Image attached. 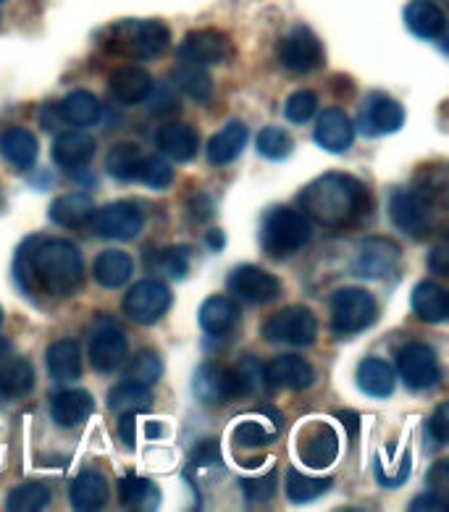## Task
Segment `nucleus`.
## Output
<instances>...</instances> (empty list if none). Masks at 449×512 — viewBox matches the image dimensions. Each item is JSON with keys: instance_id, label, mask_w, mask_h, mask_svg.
I'll use <instances>...</instances> for the list:
<instances>
[{"instance_id": "dca6fc26", "label": "nucleus", "mask_w": 449, "mask_h": 512, "mask_svg": "<svg viewBox=\"0 0 449 512\" xmlns=\"http://www.w3.org/2000/svg\"><path fill=\"white\" fill-rule=\"evenodd\" d=\"M405 124V108L384 92H373L365 98L358 113V129L365 137H384L394 134Z\"/></svg>"}, {"instance_id": "39448f33", "label": "nucleus", "mask_w": 449, "mask_h": 512, "mask_svg": "<svg viewBox=\"0 0 449 512\" xmlns=\"http://www.w3.org/2000/svg\"><path fill=\"white\" fill-rule=\"evenodd\" d=\"M379 316V305L371 292L358 287H344L331 297V331L337 337H355Z\"/></svg>"}, {"instance_id": "bf43d9fd", "label": "nucleus", "mask_w": 449, "mask_h": 512, "mask_svg": "<svg viewBox=\"0 0 449 512\" xmlns=\"http://www.w3.org/2000/svg\"><path fill=\"white\" fill-rule=\"evenodd\" d=\"M337 418H339V423L347 428V436H350L352 442H355L360 434V415L355 413V410H339Z\"/></svg>"}, {"instance_id": "4be33fe9", "label": "nucleus", "mask_w": 449, "mask_h": 512, "mask_svg": "<svg viewBox=\"0 0 449 512\" xmlns=\"http://www.w3.org/2000/svg\"><path fill=\"white\" fill-rule=\"evenodd\" d=\"M355 124L342 108H326L316 121V142L329 153H344L352 148Z\"/></svg>"}, {"instance_id": "72a5a7b5", "label": "nucleus", "mask_w": 449, "mask_h": 512, "mask_svg": "<svg viewBox=\"0 0 449 512\" xmlns=\"http://www.w3.org/2000/svg\"><path fill=\"white\" fill-rule=\"evenodd\" d=\"M35 386V368L24 358H3L0 360V397L19 400L32 392Z\"/></svg>"}, {"instance_id": "7ed1b4c3", "label": "nucleus", "mask_w": 449, "mask_h": 512, "mask_svg": "<svg viewBox=\"0 0 449 512\" xmlns=\"http://www.w3.org/2000/svg\"><path fill=\"white\" fill-rule=\"evenodd\" d=\"M171 45L169 27L158 19H124L108 27L103 35V48L113 56L132 61H155Z\"/></svg>"}, {"instance_id": "6e6552de", "label": "nucleus", "mask_w": 449, "mask_h": 512, "mask_svg": "<svg viewBox=\"0 0 449 512\" xmlns=\"http://www.w3.org/2000/svg\"><path fill=\"white\" fill-rule=\"evenodd\" d=\"M171 308V289L158 279L137 281L124 297V313L140 326H153Z\"/></svg>"}, {"instance_id": "4d7b16f0", "label": "nucleus", "mask_w": 449, "mask_h": 512, "mask_svg": "<svg viewBox=\"0 0 449 512\" xmlns=\"http://www.w3.org/2000/svg\"><path fill=\"white\" fill-rule=\"evenodd\" d=\"M428 268L439 276H449V250L447 245H436L431 253H428Z\"/></svg>"}, {"instance_id": "5fc2aeb1", "label": "nucleus", "mask_w": 449, "mask_h": 512, "mask_svg": "<svg viewBox=\"0 0 449 512\" xmlns=\"http://www.w3.org/2000/svg\"><path fill=\"white\" fill-rule=\"evenodd\" d=\"M428 428H431V434H434L436 442L439 444L449 442V405L447 402H442V405L436 407V413L431 415V423H428Z\"/></svg>"}, {"instance_id": "20e7f679", "label": "nucleus", "mask_w": 449, "mask_h": 512, "mask_svg": "<svg viewBox=\"0 0 449 512\" xmlns=\"http://www.w3.org/2000/svg\"><path fill=\"white\" fill-rule=\"evenodd\" d=\"M313 237L310 218L295 208H274L268 211L260 226L263 253L274 260H287L297 255Z\"/></svg>"}, {"instance_id": "4c0bfd02", "label": "nucleus", "mask_w": 449, "mask_h": 512, "mask_svg": "<svg viewBox=\"0 0 449 512\" xmlns=\"http://www.w3.org/2000/svg\"><path fill=\"white\" fill-rule=\"evenodd\" d=\"M142 161H145V153L134 142H119L108 150L106 171L119 182H134L140 176Z\"/></svg>"}, {"instance_id": "a19ab883", "label": "nucleus", "mask_w": 449, "mask_h": 512, "mask_svg": "<svg viewBox=\"0 0 449 512\" xmlns=\"http://www.w3.org/2000/svg\"><path fill=\"white\" fill-rule=\"evenodd\" d=\"M148 268L161 279H184L190 268V247H166L148 253Z\"/></svg>"}, {"instance_id": "f03ea898", "label": "nucleus", "mask_w": 449, "mask_h": 512, "mask_svg": "<svg viewBox=\"0 0 449 512\" xmlns=\"http://www.w3.org/2000/svg\"><path fill=\"white\" fill-rule=\"evenodd\" d=\"M300 211L310 224L326 229H355L371 213V195L350 174H323L300 192Z\"/></svg>"}, {"instance_id": "c9c22d12", "label": "nucleus", "mask_w": 449, "mask_h": 512, "mask_svg": "<svg viewBox=\"0 0 449 512\" xmlns=\"http://www.w3.org/2000/svg\"><path fill=\"white\" fill-rule=\"evenodd\" d=\"M108 407L111 413H148L153 407V394H150V386H142L137 381H121L108 392Z\"/></svg>"}, {"instance_id": "c85d7f7f", "label": "nucleus", "mask_w": 449, "mask_h": 512, "mask_svg": "<svg viewBox=\"0 0 449 512\" xmlns=\"http://www.w3.org/2000/svg\"><path fill=\"white\" fill-rule=\"evenodd\" d=\"M247 127L242 121H229L221 132H216L208 142V163L211 166H229L242 155L247 145Z\"/></svg>"}, {"instance_id": "13d9d810", "label": "nucleus", "mask_w": 449, "mask_h": 512, "mask_svg": "<svg viewBox=\"0 0 449 512\" xmlns=\"http://www.w3.org/2000/svg\"><path fill=\"white\" fill-rule=\"evenodd\" d=\"M134 431H137V415L124 413L119 421V436L124 447H134Z\"/></svg>"}, {"instance_id": "423d86ee", "label": "nucleus", "mask_w": 449, "mask_h": 512, "mask_svg": "<svg viewBox=\"0 0 449 512\" xmlns=\"http://www.w3.org/2000/svg\"><path fill=\"white\" fill-rule=\"evenodd\" d=\"M263 337L271 344H287V347H310L318 337V318L313 310L292 305L268 318L263 323Z\"/></svg>"}, {"instance_id": "0e129e2a", "label": "nucleus", "mask_w": 449, "mask_h": 512, "mask_svg": "<svg viewBox=\"0 0 449 512\" xmlns=\"http://www.w3.org/2000/svg\"><path fill=\"white\" fill-rule=\"evenodd\" d=\"M145 431H148V439H163L169 428L163 426V423H153V421H150L148 426H145Z\"/></svg>"}, {"instance_id": "79ce46f5", "label": "nucleus", "mask_w": 449, "mask_h": 512, "mask_svg": "<svg viewBox=\"0 0 449 512\" xmlns=\"http://www.w3.org/2000/svg\"><path fill=\"white\" fill-rule=\"evenodd\" d=\"M50 489L40 481H27V484L16 486L14 491H8L6 510L11 512H35L50 505Z\"/></svg>"}, {"instance_id": "4468645a", "label": "nucleus", "mask_w": 449, "mask_h": 512, "mask_svg": "<svg viewBox=\"0 0 449 512\" xmlns=\"http://www.w3.org/2000/svg\"><path fill=\"white\" fill-rule=\"evenodd\" d=\"M297 452L308 468H329L339 455L337 431L323 421H310L297 431Z\"/></svg>"}, {"instance_id": "6e6d98bb", "label": "nucleus", "mask_w": 449, "mask_h": 512, "mask_svg": "<svg viewBox=\"0 0 449 512\" xmlns=\"http://www.w3.org/2000/svg\"><path fill=\"white\" fill-rule=\"evenodd\" d=\"M148 98H153V103H150V111L153 113H163V111H174V108H179V100H176V95L171 92V87H155L150 90Z\"/></svg>"}, {"instance_id": "412c9836", "label": "nucleus", "mask_w": 449, "mask_h": 512, "mask_svg": "<svg viewBox=\"0 0 449 512\" xmlns=\"http://www.w3.org/2000/svg\"><path fill=\"white\" fill-rule=\"evenodd\" d=\"M239 323H242V310L232 297L213 295L200 305V326L208 337H229Z\"/></svg>"}, {"instance_id": "cd10ccee", "label": "nucleus", "mask_w": 449, "mask_h": 512, "mask_svg": "<svg viewBox=\"0 0 449 512\" xmlns=\"http://www.w3.org/2000/svg\"><path fill=\"white\" fill-rule=\"evenodd\" d=\"M92 213H95V203H92L90 195H82V192H69V195L56 197L50 203V221L58 226H66V229H82V226L90 224Z\"/></svg>"}, {"instance_id": "473e14b6", "label": "nucleus", "mask_w": 449, "mask_h": 512, "mask_svg": "<svg viewBox=\"0 0 449 512\" xmlns=\"http://www.w3.org/2000/svg\"><path fill=\"white\" fill-rule=\"evenodd\" d=\"M58 111H61V119L64 124H71V127L77 129H87V127H95L100 121V100L87 90H77V92H69L61 103H58Z\"/></svg>"}, {"instance_id": "09e8293b", "label": "nucleus", "mask_w": 449, "mask_h": 512, "mask_svg": "<svg viewBox=\"0 0 449 512\" xmlns=\"http://www.w3.org/2000/svg\"><path fill=\"white\" fill-rule=\"evenodd\" d=\"M276 426H263L258 421H242L237 428H234V442L239 447H247V449H258V447H266L276 439Z\"/></svg>"}, {"instance_id": "0eeeda50", "label": "nucleus", "mask_w": 449, "mask_h": 512, "mask_svg": "<svg viewBox=\"0 0 449 512\" xmlns=\"http://www.w3.org/2000/svg\"><path fill=\"white\" fill-rule=\"evenodd\" d=\"M92 234L100 239H113V242H124V239H134L145 226V213L137 203L129 200H119L106 208L92 213L90 224Z\"/></svg>"}, {"instance_id": "393cba45", "label": "nucleus", "mask_w": 449, "mask_h": 512, "mask_svg": "<svg viewBox=\"0 0 449 512\" xmlns=\"http://www.w3.org/2000/svg\"><path fill=\"white\" fill-rule=\"evenodd\" d=\"M95 410V400L85 389H64L50 400V415L61 428H77L87 421Z\"/></svg>"}, {"instance_id": "3c124183", "label": "nucleus", "mask_w": 449, "mask_h": 512, "mask_svg": "<svg viewBox=\"0 0 449 512\" xmlns=\"http://www.w3.org/2000/svg\"><path fill=\"white\" fill-rule=\"evenodd\" d=\"M276 473L258 478H245L242 481V494H245L247 505H266L268 499H274L276 494Z\"/></svg>"}, {"instance_id": "f3484780", "label": "nucleus", "mask_w": 449, "mask_h": 512, "mask_svg": "<svg viewBox=\"0 0 449 512\" xmlns=\"http://www.w3.org/2000/svg\"><path fill=\"white\" fill-rule=\"evenodd\" d=\"M192 392H195V400L203 405H226L237 400L234 373L221 363H203L192 376Z\"/></svg>"}, {"instance_id": "f704fd0d", "label": "nucleus", "mask_w": 449, "mask_h": 512, "mask_svg": "<svg viewBox=\"0 0 449 512\" xmlns=\"http://www.w3.org/2000/svg\"><path fill=\"white\" fill-rule=\"evenodd\" d=\"M134 260L129 258L124 250H106L95 258V266H92V276L98 281L100 287L106 289H119L124 287L129 279H132Z\"/></svg>"}, {"instance_id": "864d4df0", "label": "nucleus", "mask_w": 449, "mask_h": 512, "mask_svg": "<svg viewBox=\"0 0 449 512\" xmlns=\"http://www.w3.org/2000/svg\"><path fill=\"white\" fill-rule=\"evenodd\" d=\"M192 463L200 465V468L221 463V444H218L216 439H205V442H200L192 449Z\"/></svg>"}, {"instance_id": "bb28decb", "label": "nucleus", "mask_w": 449, "mask_h": 512, "mask_svg": "<svg viewBox=\"0 0 449 512\" xmlns=\"http://www.w3.org/2000/svg\"><path fill=\"white\" fill-rule=\"evenodd\" d=\"M45 365H48L50 379L58 384H71L82 376V352L74 339H61L48 347L45 355Z\"/></svg>"}, {"instance_id": "a878e982", "label": "nucleus", "mask_w": 449, "mask_h": 512, "mask_svg": "<svg viewBox=\"0 0 449 512\" xmlns=\"http://www.w3.org/2000/svg\"><path fill=\"white\" fill-rule=\"evenodd\" d=\"M405 24L415 37L436 40L447 29V16H444V8L436 0H410L405 8Z\"/></svg>"}, {"instance_id": "58836bf2", "label": "nucleus", "mask_w": 449, "mask_h": 512, "mask_svg": "<svg viewBox=\"0 0 449 512\" xmlns=\"http://www.w3.org/2000/svg\"><path fill=\"white\" fill-rule=\"evenodd\" d=\"M171 82L195 100H208L213 95L211 74H208L203 66L190 64V61H182L179 66H174V71H171Z\"/></svg>"}, {"instance_id": "f8f14e48", "label": "nucleus", "mask_w": 449, "mask_h": 512, "mask_svg": "<svg viewBox=\"0 0 449 512\" xmlns=\"http://www.w3.org/2000/svg\"><path fill=\"white\" fill-rule=\"evenodd\" d=\"M402 250L397 242L386 237H368L363 239L358 255H355V263H352V271L360 276V279H386L392 276L397 268H400Z\"/></svg>"}, {"instance_id": "c03bdc74", "label": "nucleus", "mask_w": 449, "mask_h": 512, "mask_svg": "<svg viewBox=\"0 0 449 512\" xmlns=\"http://www.w3.org/2000/svg\"><path fill=\"white\" fill-rule=\"evenodd\" d=\"M255 145H258V153L263 155V158H268V161H284V158H289L292 148H295L292 137H289L281 127L260 129Z\"/></svg>"}, {"instance_id": "b1692460", "label": "nucleus", "mask_w": 449, "mask_h": 512, "mask_svg": "<svg viewBox=\"0 0 449 512\" xmlns=\"http://www.w3.org/2000/svg\"><path fill=\"white\" fill-rule=\"evenodd\" d=\"M92 155H95V142L85 132H71L69 129V132L58 134L56 142H53V161L69 174L87 169Z\"/></svg>"}, {"instance_id": "f257e3e1", "label": "nucleus", "mask_w": 449, "mask_h": 512, "mask_svg": "<svg viewBox=\"0 0 449 512\" xmlns=\"http://www.w3.org/2000/svg\"><path fill=\"white\" fill-rule=\"evenodd\" d=\"M14 274L27 295H45L50 300L74 295L85 279V260L79 247L69 239L37 237L27 239L16 255Z\"/></svg>"}, {"instance_id": "ddd939ff", "label": "nucleus", "mask_w": 449, "mask_h": 512, "mask_svg": "<svg viewBox=\"0 0 449 512\" xmlns=\"http://www.w3.org/2000/svg\"><path fill=\"white\" fill-rule=\"evenodd\" d=\"M226 287L237 300L250 305H268L281 297V279L258 266H237L226 279Z\"/></svg>"}, {"instance_id": "603ef678", "label": "nucleus", "mask_w": 449, "mask_h": 512, "mask_svg": "<svg viewBox=\"0 0 449 512\" xmlns=\"http://www.w3.org/2000/svg\"><path fill=\"white\" fill-rule=\"evenodd\" d=\"M216 208H213V197L205 195V192H197L187 200V218H190L192 224H205V221H211Z\"/></svg>"}, {"instance_id": "1a4fd4ad", "label": "nucleus", "mask_w": 449, "mask_h": 512, "mask_svg": "<svg viewBox=\"0 0 449 512\" xmlns=\"http://www.w3.org/2000/svg\"><path fill=\"white\" fill-rule=\"evenodd\" d=\"M276 56H279L281 66H287L295 74H310V71L321 69L326 64L321 40L308 27H295L287 37H281Z\"/></svg>"}, {"instance_id": "052dcab7", "label": "nucleus", "mask_w": 449, "mask_h": 512, "mask_svg": "<svg viewBox=\"0 0 449 512\" xmlns=\"http://www.w3.org/2000/svg\"><path fill=\"white\" fill-rule=\"evenodd\" d=\"M444 497L439 494H428V497H418L410 505V510H447V502H442Z\"/></svg>"}, {"instance_id": "ea45409f", "label": "nucleus", "mask_w": 449, "mask_h": 512, "mask_svg": "<svg viewBox=\"0 0 449 512\" xmlns=\"http://www.w3.org/2000/svg\"><path fill=\"white\" fill-rule=\"evenodd\" d=\"M119 499L121 505L129 510H153L158 507L161 491L155 489L153 481L140 476H127L119 481Z\"/></svg>"}, {"instance_id": "6ab92c4d", "label": "nucleus", "mask_w": 449, "mask_h": 512, "mask_svg": "<svg viewBox=\"0 0 449 512\" xmlns=\"http://www.w3.org/2000/svg\"><path fill=\"white\" fill-rule=\"evenodd\" d=\"M268 389H305L313 384V365L302 355H279L263 368Z\"/></svg>"}, {"instance_id": "9d476101", "label": "nucleus", "mask_w": 449, "mask_h": 512, "mask_svg": "<svg viewBox=\"0 0 449 512\" xmlns=\"http://www.w3.org/2000/svg\"><path fill=\"white\" fill-rule=\"evenodd\" d=\"M397 373L402 376L407 389L423 392L439 384L442 379V365L436 360V352L428 344L413 342L405 344L397 355Z\"/></svg>"}, {"instance_id": "680f3d73", "label": "nucleus", "mask_w": 449, "mask_h": 512, "mask_svg": "<svg viewBox=\"0 0 449 512\" xmlns=\"http://www.w3.org/2000/svg\"><path fill=\"white\" fill-rule=\"evenodd\" d=\"M40 121H43V129H48V132H53V129H58V124H64V119H61V111H58V106H45L43 108V116H40Z\"/></svg>"}, {"instance_id": "a18cd8bd", "label": "nucleus", "mask_w": 449, "mask_h": 512, "mask_svg": "<svg viewBox=\"0 0 449 512\" xmlns=\"http://www.w3.org/2000/svg\"><path fill=\"white\" fill-rule=\"evenodd\" d=\"M161 373H163V363L153 350L137 352L127 365V379L137 381V384L142 386H153L155 381L161 379Z\"/></svg>"}, {"instance_id": "37998d69", "label": "nucleus", "mask_w": 449, "mask_h": 512, "mask_svg": "<svg viewBox=\"0 0 449 512\" xmlns=\"http://www.w3.org/2000/svg\"><path fill=\"white\" fill-rule=\"evenodd\" d=\"M331 478H313V476H302L300 470H289L287 473V484H284V491H287L289 502L295 505H305V502H313L316 497H321L323 491H329Z\"/></svg>"}, {"instance_id": "5701e85b", "label": "nucleus", "mask_w": 449, "mask_h": 512, "mask_svg": "<svg viewBox=\"0 0 449 512\" xmlns=\"http://www.w3.org/2000/svg\"><path fill=\"white\" fill-rule=\"evenodd\" d=\"M158 148L161 153L176 163L192 161L200 150V134L195 127L184 121H169L158 129Z\"/></svg>"}, {"instance_id": "7c9ffc66", "label": "nucleus", "mask_w": 449, "mask_h": 512, "mask_svg": "<svg viewBox=\"0 0 449 512\" xmlns=\"http://www.w3.org/2000/svg\"><path fill=\"white\" fill-rule=\"evenodd\" d=\"M413 313L423 323H442L449 316V297L447 289L436 281H421L413 289Z\"/></svg>"}, {"instance_id": "c756f323", "label": "nucleus", "mask_w": 449, "mask_h": 512, "mask_svg": "<svg viewBox=\"0 0 449 512\" xmlns=\"http://www.w3.org/2000/svg\"><path fill=\"white\" fill-rule=\"evenodd\" d=\"M71 505L82 512L100 510L108 502V481L100 470H82L69 489Z\"/></svg>"}, {"instance_id": "49530a36", "label": "nucleus", "mask_w": 449, "mask_h": 512, "mask_svg": "<svg viewBox=\"0 0 449 512\" xmlns=\"http://www.w3.org/2000/svg\"><path fill=\"white\" fill-rule=\"evenodd\" d=\"M234 384H237V397H250L263 386V365L253 358V355H245L234 365Z\"/></svg>"}, {"instance_id": "e2e57ef3", "label": "nucleus", "mask_w": 449, "mask_h": 512, "mask_svg": "<svg viewBox=\"0 0 449 512\" xmlns=\"http://www.w3.org/2000/svg\"><path fill=\"white\" fill-rule=\"evenodd\" d=\"M205 245L211 247L213 253H218V250H224V245H226L224 232H221V229H211V232L205 234Z\"/></svg>"}, {"instance_id": "2f4dec72", "label": "nucleus", "mask_w": 449, "mask_h": 512, "mask_svg": "<svg viewBox=\"0 0 449 512\" xmlns=\"http://www.w3.org/2000/svg\"><path fill=\"white\" fill-rule=\"evenodd\" d=\"M37 150H40V145H37L35 134L29 132V129L14 127L0 134V155H3V161L11 163L14 169H32V163H35L37 158Z\"/></svg>"}, {"instance_id": "e433bc0d", "label": "nucleus", "mask_w": 449, "mask_h": 512, "mask_svg": "<svg viewBox=\"0 0 449 512\" xmlns=\"http://www.w3.org/2000/svg\"><path fill=\"white\" fill-rule=\"evenodd\" d=\"M358 386L371 397H389L394 392L392 365L381 358H365L358 365Z\"/></svg>"}, {"instance_id": "69168bd1", "label": "nucleus", "mask_w": 449, "mask_h": 512, "mask_svg": "<svg viewBox=\"0 0 449 512\" xmlns=\"http://www.w3.org/2000/svg\"><path fill=\"white\" fill-rule=\"evenodd\" d=\"M0 323H3V310H0Z\"/></svg>"}, {"instance_id": "8fccbe9b", "label": "nucleus", "mask_w": 449, "mask_h": 512, "mask_svg": "<svg viewBox=\"0 0 449 512\" xmlns=\"http://www.w3.org/2000/svg\"><path fill=\"white\" fill-rule=\"evenodd\" d=\"M318 108V95L313 90H297L292 98L287 100V106H284V116L292 124H308L313 116H316Z\"/></svg>"}, {"instance_id": "2eb2a0df", "label": "nucleus", "mask_w": 449, "mask_h": 512, "mask_svg": "<svg viewBox=\"0 0 449 512\" xmlns=\"http://www.w3.org/2000/svg\"><path fill=\"white\" fill-rule=\"evenodd\" d=\"M179 58L197 66H221L234 58V45L218 29H197L184 37Z\"/></svg>"}, {"instance_id": "9b49d317", "label": "nucleus", "mask_w": 449, "mask_h": 512, "mask_svg": "<svg viewBox=\"0 0 449 512\" xmlns=\"http://www.w3.org/2000/svg\"><path fill=\"white\" fill-rule=\"evenodd\" d=\"M389 216L394 226L407 237L421 239L431 232V211H428V200L418 190H407L397 187L389 197Z\"/></svg>"}, {"instance_id": "aec40b11", "label": "nucleus", "mask_w": 449, "mask_h": 512, "mask_svg": "<svg viewBox=\"0 0 449 512\" xmlns=\"http://www.w3.org/2000/svg\"><path fill=\"white\" fill-rule=\"evenodd\" d=\"M153 90V77L140 66H121L108 77V95L121 106L145 103Z\"/></svg>"}, {"instance_id": "a211bd4d", "label": "nucleus", "mask_w": 449, "mask_h": 512, "mask_svg": "<svg viewBox=\"0 0 449 512\" xmlns=\"http://www.w3.org/2000/svg\"><path fill=\"white\" fill-rule=\"evenodd\" d=\"M127 352V337H124V331L116 323H106V326L92 331L87 355H90V365L98 373L119 371L124 360H127Z\"/></svg>"}, {"instance_id": "de8ad7c7", "label": "nucleus", "mask_w": 449, "mask_h": 512, "mask_svg": "<svg viewBox=\"0 0 449 512\" xmlns=\"http://www.w3.org/2000/svg\"><path fill=\"white\" fill-rule=\"evenodd\" d=\"M137 182L148 184L150 190H166V187L174 182V169H171V163L166 161V158H158V155H145Z\"/></svg>"}]
</instances>
